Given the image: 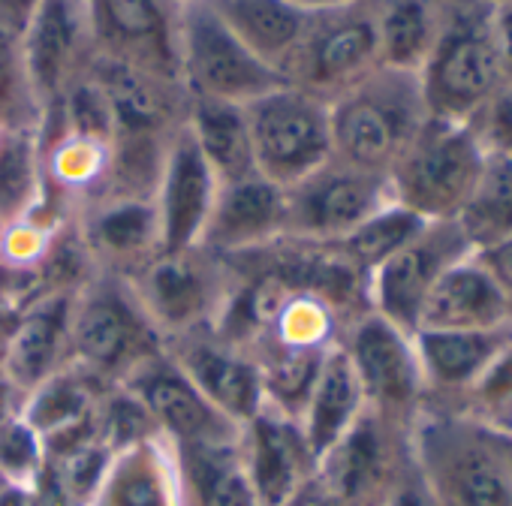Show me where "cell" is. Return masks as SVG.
Instances as JSON below:
<instances>
[{
	"label": "cell",
	"mask_w": 512,
	"mask_h": 506,
	"mask_svg": "<svg viewBox=\"0 0 512 506\" xmlns=\"http://www.w3.org/2000/svg\"><path fill=\"white\" fill-rule=\"evenodd\" d=\"M410 452L437 506H512V434L425 404Z\"/></svg>",
	"instance_id": "obj_1"
},
{
	"label": "cell",
	"mask_w": 512,
	"mask_h": 506,
	"mask_svg": "<svg viewBox=\"0 0 512 506\" xmlns=\"http://www.w3.org/2000/svg\"><path fill=\"white\" fill-rule=\"evenodd\" d=\"M332 154L365 172L386 175L431 118L419 73L377 67L329 103Z\"/></svg>",
	"instance_id": "obj_2"
},
{
	"label": "cell",
	"mask_w": 512,
	"mask_h": 506,
	"mask_svg": "<svg viewBox=\"0 0 512 506\" xmlns=\"http://www.w3.org/2000/svg\"><path fill=\"white\" fill-rule=\"evenodd\" d=\"M166 341L151 326L130 284L115 275H94L73 296L70 365L100 386H121L139 365L163 353Z\"/></svg>",
	"instance_id": "obj_3"
},
{
	"label": "cell",
	"mask_w": 512,
	"mask_h": 506,
	"mask_svg": "<svg viewBox=\"0 0 512 506\" xmlns=\"http://www.w3.org/2000/svg\"><path fill=\"white\" fill-rule=\"evenodd\" d=\"M419 82L431 118L443 121H470L497 91L503 67L488 0H443V25Z\"/></svg>",
	"instance_id": "obj_4"
},
{
	"label": "cell",
	"mask_w": 512,
	"mask_h": 506,
	"mask_svg": "<svg viewBox=\"0 0 512 506\" xmlns=\"http://www.w3.org/2000/svg\"><path fill=\"white\" fill-rule=\"evenodd\" d=\"M485 166V151L467 121L428 118L389 172L392 202L425 223L458 220Z\"/></svg>",
	"instance_id": "obj_5"
},
{
	"label": "cell",
	"mask_w": 512,
	"mask_h": 506,
	"mask_svg": "<svg viewBox=\"0 0 512 506\" xmlns=\"http://www.w3.org/2000/svg\"><path fill=\"white\" fill-rule=\"evenodd\" d=\"M124 281L160 338L172 341L220 320L232 290V269L226 257L196 244L187 250H160Z\"/></svg>",
	"instance_id": "obj_6"
},
{
	"label": "cell",
	"mask_w": 512,
	"mask_h": 506,
	"mask_svg": "<svg viewBox=\"0 0 512 506\" xmlns=\"http://www.w3.org/2000/svg\"><path fill=\"white\" fill-rule=\"evenodd\" d=\"M244 112L253 169L278 187H293L332 157V118L326 100L284 82L250 100Z\"/></svg>",
	"instance_id": "obj_7"
},
{
	"label": "cell",
	"mask_w": 512,
	"mask_h": 506,
	"mask_svg": "<svg viewBox=\"0 0 512 506\" xmlns=\"http://www.w3.org/2000/svg\"><path fill=\"white\" fill-rule=\"evenodd\" d=\"M178 76L187 97L241 106L284 85L281 73L256 58L208 0L178 10Z\"/></svg>",
	"instance_id": "obj_8"
},
{
	"label": "cell",
	"mask_w": 512,
	"mask_h": 506,
	"mask_svg": "<svg viewBox=\"0 0 512 506\" xmlns=\"http://www.w3.org/2000/svg\"><path fill=\"white\" fill-rule=\"evenodd\" d=\"M380 64L374 4L311 13V22L284 67V82L326 103L371 76Z\"/></svg>",
	"instance_id": "obj_9"
},
{
	"label": "cell",
	"mask_w": 512,
	"mask_h": 506,
	"mask_svg": "<svg viewBox=\"0 0 512 506\" xmlns=\"http://www.w3.org/2000/svg\"><path fill=\"white\" fill-rule=\"evenodd\" d=\"M341 347L359 377L368 410L410 428L425 404V383L413 335L377 311H365L344 329Z\"/></svg>",
	"instance_id": "obj_10"
},
{
	"label": "cell",
	"mask_w": 512,
	"mask_h": 506,
	"mask_svg": "<svg viewBox=\"0 0 512 506\" xmlns=\"http://www.w3.org/2000/svg\"><path fill=\"white\" fill-rule=\"evenodd\" d=\"M392 202L389 178L338 160L287 187V235L311 244H338L374 211Z\"/></svg>",
	"instance_id": "obj_11"
},
{
	"label": "cell",
	"mask_w": 512,
	"mask_h": 506,
	"mask_svg": "<svg viewBox=\"0 0 512 506\" xmlns=\"http://www.w3.org/2000/svg\"><path fill=\"white\" fill-rule=\"evenodd\" d=\"M19 43L46 112L76 82L88 79L100 58L91 0H40Z\"/></svg>",
	"instance_id": "obj_12"
},
{
	"label": "cell",
	"mask_w": 512,
	"mask_h": 506,
	"mask_svg": "<svg viewBox=\"0 0 512 506\" xmlns=\"http://www.w3.org/2000/svg\"><path fill=\"white\" fill-rule=\"evenodd\" d=\"M470 253L473 247L455 220L425 223L368 278L371 311L413 335L437 281Z\"/></svg>",
	"instance_id": "obj_13"
},
{
	"label": "cell",
	"mask_w": 512,
	"mask_h": 506,
	"mask_svg": "<svg viewBox=\"0 0 512 506\" xmlns=\"http://www.w3.org/2000/svg\"><path fill=\"white\" fill-rule=\"evenodd\" d=\"M166 353L187 374V380L238 428L266 407L256 356L223 338L214 326L166 341Z\"/></svg>",
	"instance_id": "obj_14"
},
{
	"label": "cell",
	"mask_w": 512,
	"mask_h": 506,
	"mask_svg": "<svg viewBox=\"0 0 512 506\" xmlns=\"http://www.w3.org/2000/svg\"><path fill=\"white\" fill-rule=\"evenodd\" d=\"M407 458L410 428L365 410L359 422L320 458L317 476L347 506L356 500L389 497V488Z\"/></svg>",
	"instance_id": "obj_15"
},
{
	"label": "cell",
	"mask_w": 512,
	"mask_h": 506,
	"mask_svg": "<svg viewBox=\"0 0 512 506\" xmlns=\"http://www.w3.org/2000/svg\"><path fill=\"white\" fill-rule=\"evenodd\" d=\"M139 404L148 410L154 428L172 446H199V443H235L238 425L226 419L169 359V353L151 356L139 365L124 383Z\"/></svg>",
	"instance_id": "obj_16"
},
{
	"label": "cell",
	"mask_w": 512,
	"mask_h": 506,
	"mask_svg": "<svg viewBox=\"0 0 512 506\" xmlns=\"http://www.w3.org/2000/svg\"><path fill=\"white\" fill-rule=\"evenodd\" d=\"M103 58L154 76H178V7L169 0H91Z\"/></svg>",
	"instance_id": "obj_17"
},
{
	"label": "cell",
	"mask_w": 512,
	"mask_h": 506,
	"mask_svg": "<svg viewBox=\"0 0 512 506\" xmlns=\"http://www.w3.org/2000/svg\"><path fill=\"white\" fill-rule=\"evenodd\" d=\"M79 238L97 275L130 278L163 250L154 199L103 196L76 214Z\"/></svg>",
	"instance_id": "obj_18"
},
{
	"label": "cell",
	"mask_w": 512,
	"mask_h": 506,
	"mask_svg": "<svg viewBox=\"0 0 512 506\" xmlns=\"http://www.w3.org/2000/svg\"><path fill=\"white\" fill-rule=\"evenodd\" d=\"M238 455L260 506H278L317 476V458L299 419L263 407L238 431Z\"/></svg>",
	"instance_id": "obj_19"
},
{
	"label": "cell",
	"mask_w": 512,
	"mask_h": 506,
	"mask_svg": "<svg viewBox=\"0 0 512 506\" xmlns=\"http://www.w3.org/2000/svg\"><path fill=\"white\" fill-rule=\"evenodd\" d=\"M284 235L287 190L260 172H250L217 187L199 247L217 253V257H241V253L281 241Z\"/></svg>",
	"instance_id": "obj_20"
},
{
	"label": "cell",
	"mask_w": 512,
	"mask_h": 506,
	"mask_svg": "<svg viewBox=\"0 0 512 506\" xmlns=\"http://www.w3.org/2000/svg\"><path fill=\"white\" fill-rule=\"evenodd\" d=\"M217 187V175L202 157L187 124H181L169 139L163 169L154 187L163 250H187L199 244Z\"/></svg>",
	"instance_id": "obj_21"
},
{
	"label": "cell",
	"mask_w": 512,
	"mask_h": 506,
	"mask_svg": "<svg viewBox=\"0 0 512 506\" xmlns=\"http://www.w3.org/2000/svg\"><path fill=\"white\" fill-rule=\"evenodd\" d=\"M91 76L112 106L115 136H166L175 133L187 118V91L181 82L103 55L97 58Z\"/></svg>",
	"instance_id": "obj_22"
},
{
	"label": "cell",
	"mask_w": 512,
	"mask_h": 506,
	"mask_svg": "<svg viewBox=\"0 0 512 506\" xmlns=\"http://www.w3.org/2000/svg\"><path fill=\"white\" fill-rule=\"evenodd\" d=\"M76 293H40L22 305L4 368L28 398L43 380L70 365V311Z\"/></svg>",
	"instance_id": "obj_23"
},
{
	"label": "cell",
	"mask_w": 512,
	"mask_h": 506,
	"mask_svg": "<svg viewBox=\"0 0 512 506\" xmlns=\"http://www.w3.org/2000/svg\"><path fill=\"white\" fill-rule=\"evenodd\" d=\"M413 344L422 368L425 404L452 407L512 344V326L491 332H416Z\"/></svg>",
	"instance_id": "obj_24"
},
{
	"label": "cell",
	"mask_w": 512,
	"mask_h": 506,
	"mask_svg": "<svg viewBox=\"0 0 512 506\" xmlns=\"http://www.w3.org/2000/svg\"><path fill=\"white\" fill-rule=\"evenodd\" d=\"M506 326H512L506 302L473 250L437 281L416 332H491Z\"/></svg>",
	"instance_id": "obj_25"
},
{
	"label": "cell",
	"mask_w": 512,
	"mask_h": 506,
	"mask_svg": "<svg viewBox=\"0 0 512 506\" xmlns=\"http://www.w3.org/2000/svg\"><path fill=\"white\" fill-rule=\"evenodd\" d=\"M88 506H181L175 446L154 434L118 449Z\"/></svg>",
	"instance_id": "obj_26"
},
{
	"label": "cell",
	"mask_w": 512,
	"mask_h": 506,
	"mask_svg": "<svg viewBox=\"0 0 512 506\" xmlns=\"http://www.w3.org/2000/svg\"><path fill=\"white\" fill-rule=\"evenodd\" d=\"M368 410L365 392L359 386V377L344 353V347H332L323 359L320 377L311 389V398L299 416V425L305 431V440L320 464V458L359 422V416Z\"/></svg>",
	"instance_id": "obj_27"
},
{
	"label": "cell",
	"mask_w": 512,
	"mask_h": 506,
	"mask_svg": "<svg viewBox=\"0 0 512 506\" xmlns=\"http://www.w3.org/2000/svg\"><path fill=\"white\" fill-rule=\"evenodd\" d=\"M226 28L272 70L281 73L293 58L311 13L293 0H208Z\"/></svg>",
	"instance_id": "obj_28"
},
{
	"label": "cell",
	"mask_w": 512,
	"mask_h": 506,
	"mask_svg": "<svg viewBox=\"0 0 512 506\" xmlns=\"http://www.w3.org/2000/svg\"><path fill=\"white\" fill-rule=\"evenodd\" d=\"M181 506H260L244 473L238 440L175 446Z\"/></svg>",
	"instance_id": "obj_29"
},
{
	"label": "cell",
	"mask_w": 512,
	"mask_h": 506,
	"mask_svg": "<svg viewBox=\"0 0 512 506\" xmlns=\"http://www.w3.org/2000/svg\"><path fill=\"white\" fill-rule=\"evenodd\" d=\"M184 124L193 133L202 157L208 160V166L220 184L256 172L253 169V151H250L247 112L241 103L187 97Z\"/></svg>",
	"instance_id": "obj_30"
},
{
	"label": "cell",
	"mask_w": 512,
	"mask_h": 506,
	"mask_svg": "<svg viewBox=\"0 0 512 506\" xmlns=\"http://www.w3.org/2000/svg\"><path fill=\"white\" fill-rule=\"evenodd\" d=\"M374 19L380 64L419 73L443 25V0H374Z\"/></svg>",
	"instance_id": "obj_31"
},
{
	"label": "cell",
	"mask_w": 512,
	"mask_h": 506,
	"mask_svg": "<svg viewBox=\"0 0 512 506\" xmlns=\"http://www.w3.org/2000/svg\"><path fill=\"white\" fill-rule=\"evenodd\" d=\"M106 386H100L85 371L67 365L49 380H43L28 398L22 416L37 428V434L46 440L58 431H67L73 425H82L97 416V404L103 398Z\"/></svg>",
	"instance_id": "obj_32"
},
{
	"label": "cell",
	"mask_w": 512,
	"mask_h": 506,
	"mask_svg": "<svg viewBox=\"0 0 512 506\" xmlns=\"http://www.w3.org/2000/svg\"><path fill=\"white\" fill-rule=\"evenodd\" d=\"M455 223L473 250L512 238V154H485L482 175Z\"/></svg>",
	"instance_id": "obj_33"
},
{
	"label": "cell",
	"mask_w": 512,
	"mask_h": 506,
	"mask_svg": "<svg viewBox=\"0 0 512 506\" xmlns=\"http://www.w3.org/2000/svg\"><path fill=\"white\" fill-rule=\"evenodd\" d=\"M43 199V166L37 133H0V220H28Z\"/></svg>",
	"instance_id": "obj_34"
},
{
	"label": "cell",
	"mask_w": 512,
	"mask_h": 506,
	"mask_svg": "<svg viewBox=\"0 0 512 506\" xmlns=\"http://www.w3.org/2000/svg\"><path fill=\"white\" fill-rule=\"evenodd\" d=\"M326 353L329 350H308V347H275V350L253 353L263 377L266 407H275L284 416L299 419L320 377Z\"/></svg>",
	"instance_id": "obj_35"
},
{
	"label": "cell",
	"mask_w": 512,
	"mask_h": 506,
	"mask_svg": "<svg viewBox=\"0 0 512 506\" xmlns=\"http://www.w3.org/2000/svg\"><path fill=\"white\" fill-rule=\"evenodd\" d=\"M422 226H425L422 217H416L413 211H407L398 202H389L380 211H374L365 223H359L335 247L365 278H371L392 257V253H398Z\"/></svg>",
	"instance_id": "obj_36"
},
{
	"label": "cell",
	"mask_w": 512,
	"mask_h": 506,
	"mask_svg": "<svg viewBox=\"0 0 512 506\" xmlns=\"http://www.w3.org/2000/svg\"><path fill=\"white\" fill-rule=\"evenodd\" d=\"M40 121L43 103L28 76L22 43L16 34L0 31V133H37Z\"/></svg>",
	"instance_id": "obj_37"
},
{
	"label": "cell",
	"mask_w": 512,
	"mask_h": 506,
	"mask_svg": "<svg viewBox=\"0 0 512 506\" xmlns=\"http://www.w3.org/2000/svg\"><path fill=\"white\" fill-rule=\"evenodd\" d=\"M443 410L461 413L497 434H512V344L485 368V374L452 407Z\"/></svg>",
	"instance_id": "obj_38"
},
{
	"label": "cell",
	"mask_w": 512,
	"mask_h": 506,
	"mask_svg": "<svg viewBox=\"0 0 512 506\" xmlns=\"http://www.w3.org/2000/svg\"><path fill=\"white\" fill-rule=\"evenodd\" d=\"M43 467L46 443L25 416L0 428V473L7 476V482H37Z\"/></svg>",
	"instance_id": "obj_39"
},
{
	"label": "cell",
	"mask_w": 512,
	"mask_h": 506,
	"mask_svg": "<svg viewBox=\"0 0 512 506\" xmlns=\"http://www.w3.org/2000/svg\"><path fill=\"white\" fill-rule=\"evenodd\" d=\"M467 124L485 154H512V79H503Z\"/></svg>",
	"instance_id": "obj_40"
},
{
	"label": "cell",
	"mask_w": 512,
	"mask_h": 506,
	"mask_svg": "<svg viewBox=\"0 0 512 506\" xmlns=\"http://www.w3.org/2000/svg\"><path fill=\"white\" fill-rule=\"evenodd\" d=\"M476 257L485 266V272L491 275V281L497 284V290L506 302L509 320H512V238H503L491 247L476 250Z\"/></svg>",
	"instance_id": "obj_41"
},
{
	"label": "cell",
	"mask_w": 512,
	"mask_h": 506,
	"mask_svg": "<svg viewBox=\"0 0 512 506\" xmlns=\"http://www.w3.org/2000/svg\"><path fill=\"white\" fill-rule=\"evenodd\" d=\"M389 506H437L422 473H419V467H416V461H413V452L389 488Z\"/></svg>",
	"instance_id": "obj_42"
},
{
	"label": "cell",
	"mask_w": 512,
	"mask_h": 506,
	"mask_svg": "<svg viewBox=\"0 0 512 506\" xmlns=\"http://www.w3.org/2000/svg\"><path fill=\"white\" fill-rule=\"evenodd\" d=\"M491 25L503 79H512V4H491Z\"/></svg>",
	"instance_id": "obj_43"
},
{
	"label": "cell",
	"mask_w": 512,
	"mask_h": 506,
	"mask_svg": "<svg viewBox=\"0 0 512 506\" xmlns=\"http://www.w3.org/2000/svg\"><path fill=\"white\" fill-rule=\"evenodd\" d=\"M278 506H344L332 491H329V485L320 479V476H314V479H308L299 491H293L284 503H278Z\"/></svg>",
	"instance_id": "obj_44"
},
{
	"label": "cell",
	"mask_w": 512,
	"mask_h": 506,
	"mask_svg": "<svg viewBox=\"0 0 512 506\" xmlns=\"http://www.w3.org/2000/svg\"><path fill=\"white\" fill-rule=\"evenodd\" d=\"M37 4L40 0H0V31L19 37Z\"/></svg>",
	"instance_id": "obj_45"
},
{
	"label": "cell",
	"mask_w": 512,
	"mask_h": 506,
	"mask_svg": "<svg viewBox=\"0 0 512 506\" xmlns=\"http://www.w3.org/2000/svg\"><path fill=\"white\" fill-rule=\"evenodd\" d=\"M25 410V395L19 392V386L7 377V371L0 368V428L10 425L13 419H19Z\"/></svg>",
	"instance_id": "obj_46"
},
{
	"label": "cell",
	"mask_w": 512,
	"mask_h": 506,
	"mask_svg": "<svg viewBox=\"0 0 512 506\" xmlns=\"http://www.w3.org/2000/svg\"><path fill=\"white\" fill-rule=\"evenodd\" d=\"M0 506H43L37 482H7L0 491Z\"/></svg>",
	"instance_id": "obj_47"
},
{
	"label": "cell",
	"mask_w": 512,
	"mask_h": 506,
	"mask_svg": "<svg viewBox=\"0 0 512 506\" xmlns=\"http://www.w3.org/2000/svg\"><path fill=\"white\" fill-rule=\"evenodd\" d=\"M19 311H22V305H16V302H0V365H4L13 329L19 323Z\"/></svg>",
	"instance_id": "obj_48"
},
{
	"label": "cell",
	"mask_w": 512,
	"mask_h": 506,
	"mask_svg": "<svg viewBox=\"0 0 512 506\" xmlns=\"http://www.w3.org/2000/svg\"><path fill=\"white\" fill-rule=\"evenodd\" d=\"M296 7L308 10V13H320V10H335V7H353V4H374V0H293Z\"/></svg>",
	"instance_id": "obj_49"
},
{
	"label": "cell",
	"mask_w": 512,
	"mask_h": 506,
	"mask_svg": "<svg viewBox=\"0 0 512 506\" xmlns=\"http://www.w3.org/2000/svg\"><path fill=\"white\" fill-rule=\"evenodd\" d=\"M347 506H389V497H374V500H356V503H347Z\"/></svg>",
	"instance_id": "obj_50"
},
{
	"label": "cell",
	"mask_w": 512,
	"mask_h": 506,
	"mask_svg": "<svg viewBox=\"0 0 512 506\" xmlns=\"http://www.w3.org/2000/svg\"><path fill=\"white\" fill-rule=\"evenodd\" d=\"M7 232H10V223L0 220V260H4V244H7Z\"/></svg>",
	"instance_id": "obj_51"
},
{
	"label": "cell",
	"mask_w": 512,
	"mask_h": 506,
	"mask_svg": "<svg viewBox=\"0 0 512 506\" xmlns=\"http://www.w3.org/2000/svg\"><path fill=\"white\" fill-rule=\"evenodd\" d=\"M169 4H175V7L181 10V7H187V4H196V0H169Z\"/></svg>",
	"instance_id": "obj_52"
},
{
	"label": "cell",
	"mask_w": 512,
	"mask_h": 506,
	"mask_svg": "<svg viewBox=\"0 0 512 506\" xmlns=\"http://www.w3.org/2000/svg\"><path fill=\"white\" fill-rule=\"evenodd\" d=\"M4 488H7V476H4V473H0V491H4Z\"/></svg>",
	"instance_id": "obj_53"
},
{
	"label": "cell",
	"mask_w": 512,
	"mask_h": 506,
	"mask_svg": "<svg viewBox=\"0 0 512 506\" xmlns=\"http://www.w3.org/2000/svg\"><path fill=\"white\" fill-rule=\"evenodd\" d=\"M488 4H512V0H488Z\"/></svg>",
	"instance_id": "obj_54"
}]
</instances>
